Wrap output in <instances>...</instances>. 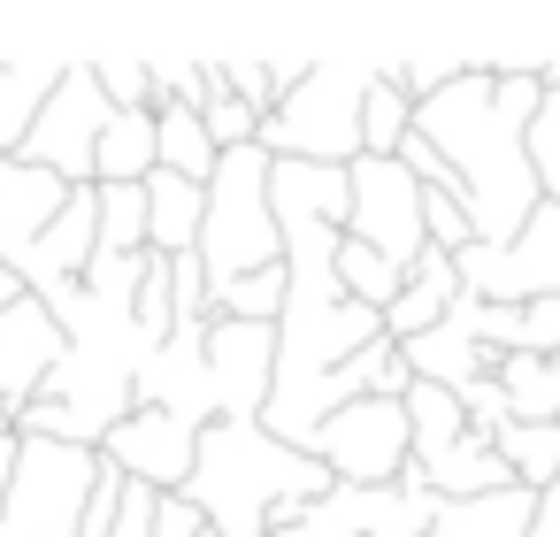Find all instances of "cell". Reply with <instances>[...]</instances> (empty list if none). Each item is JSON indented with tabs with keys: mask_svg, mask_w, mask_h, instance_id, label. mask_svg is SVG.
Instances as JSON below:
<instances>
[{
	"mask_svg": "<svg viewBox=\"0 0 560 537\" xmlns=\"http://www.w3.org/2000/svg\"><path fill=\"white\" fill-rule=\"evenodd\" d=\"M529 537H560V476L537 491V522H529Z\"/></svg>",
	"mask_w": 560,
	"mask_h": 537,
	"instance_id": "31",
	"label": "cell"
},
{
	"mask_svg": "<svg viewBox=\"0 0 560 537\" xmlns=\"http://www.w3.org/2000/svg\"><path fill=\"white\" fill-rule=\"evenodd\" d=\"M62 208H70V185H62V177L32 170V162H16V154H0V269L24 277L32 246L47 238V223H55Z\"/></svg>",
	"mask_w": 560,
	"mask_h": 537,
	"instance_id": "13",
	"label": "cell"
},
{
	"mask_svg": "<svg viewBox=\"0 0 560 537\" xmlns=\"http://www.w3.org/2000/svg\"><path fill=\"white\" fill-rule=\"evenodd\" d=\"M93 483H101V453L62 437H24L16 476L0 491V537H78Z\"/></svg>",
	"mask_w": 560,
	"mask_h": 537,
	"instance_id": "5",
	"label": "cell"
},
{
	"mask_svg": "<svg viewBox=\"0 0 560 537\" xmlns=\"http://www.w3.org/2000/svg\"><path fill=\"white\" fill-rule=\"evenodd\" d=\"M307 453L330 468V483H353V491L399 483V468L415 460V445H407V399H353V407L323 415V430L307 437Z\"/></svg>",
	"mask_w": 560,
	"mask_h": 537,
	"instance_id": "8",
	"label": "cell"
},
{
	"mask_svg": "<svg viewBox=\"0 0 560 537\" xmlns=\"http://www.w3.org/2000/svg\"><path fill=\"white\" fill-rule=\"evenodd\" d=\"M200 215H208V185H185L170 170L147 177V254H162V261L192 254L200 246Z\"/></svg>",
	"mask_w": 560,
	"mask_h": 537,
	"instance_id": "15",
	"label": "cell"
},
{
	"mask_svg": "<svg viewBox=\"0 0 560 537\" xmlns=\"http://www.w3.org/2000/svg\"><path fill=\"white\" fill-rule=\"evenodd\" d=\"M177 499L200 506V522L215 537H269V529L300 522L315 499H330V468L315 453L269 437L261 422H208Z\"/></svg>",
	"mask_w": 560,
	"mask_h": 537,
	"instance_id": "2",
	"label": "cell"
},
{
	"mask_svg": "<svg viewBox=\"0 0 560 537\" xmlns=\"http://www.w3.org/2000/svg\"><path fill=\"white\" fill-rule=\"evenodd\" d=\"M55 361H62V323L32 292L16 307H0V430H16V415L39 399Z\"/></svg>",
	"mask_w": 560,
	"mask_h": 537,
	"instance_id": "12",
	"label": "cell"
},
{
	"mask_svg": "<svg viewBox=\"0 0 560 537\" xmlns=\"http://www.w3.org/2000/svg\"><path fill=\"white\" fill-rule=\"evenodd\" d=\"M537 116H529V170H537V192L545 208H560V62H537Z\"/></svg>",
	"mask_w": 560,
	"mask_h": 537,
	"instance_id": "24",
	"label": "cell"
},
{
	"mask_svg": "<svg viewBox=\"0 0 560 537\" xmlns=\"http://www.w3.org/2000/svg\"><path fill=\"white\" fill-rule=\"evenodd\" d=\"M192 453H200V430L192 422H177V415H162V407H131L108 437H101V460L124 476V483H139V491H185V476H192Z\"/></svg>",
	"mask_w": 560,
	"mask_h": 537,
	"instance_id": "11",
	"label": "cell"
},
{
	"mask_svg": "<svg viewBox=\"0 0 560 537\" xmlns=\"http://www.w3.org/2000/svg\"><path fill=\"white\" fill-rule=\"evenodd\" d=\"M537 522V491L506 483V491H483V499H445L430 537H529Z\"/></svg>",
	"mask_w": 560,
	"mask_h": 537,
	"instance_id": "17",
	"label": "cell"
},
{
	"mask_svg": "<svg viewBox=\"0 0 560 537\" xmlns=\"http://www.w3.org/2000/svg\"><path fill=\"white\" fill-rule=\"evenodd\" d=\"M468 437V415L445 384H407V445H415V468L430 476L453 445Z\"/></svg>",
	"mask_w": 560,
	"mask_h": 537,
	"instance_id": "18",
	"label": "cell"
},
{
	"mask_svg": "<svg viewBox=\"0 0 560 537\" xmlns=\"http://www.w3.org/2000/svg\"><path fill=\"white\" fill-rule=\"evenodd\" d=\"M16 453H24V430H0V491H9V476H16Z\"/></svg>",
	"mask_w": 560,
	"mask_h": 537,
	"instance_id": "32",
	"label": "cell"
},
{
	"mask_svg": "<svg viewBox=\"0 0 560 537\" xmlns=\"http://www.w3.org/2000/svg\"><path fill=\"white\" fill-rule=\"evenodd\" d=\"M491 453L506 460V476H514L522 491H545V483L560 476V422H506V430L491 437Z\"/></svg>",
	"mask_w": 560,
	"mask_h": 537,
	"instance_id": "23",
	"label": "cell"
},
{
	"mask_svg": "<svg viewBox=\"0 0 560 537\" xmlns=\"http://www.w3.org/2000/svg\"><path fill=\"white\" fill-rule=\"evenodd\" d=\"M192 254L208 269V292L238 284V277H261V269H284V238H277V208H269V154L261 147L215 154L208 215H200V246Z\"/></svg>",
	"mask_w": 560,
	"mask_h": 537,
	"instance_id": "4",
	"label": "cell"
},
{
	"mask_svg": "<svg viewBox=\"0 0 560 537\" xmlns=\"http://www.w3.org/2000/svg\"><path fill=\"white\" fill-rule=\"evenodd\" d=\"M307 78V62H223V85L231 101H246L254 116H277V101Z\"/></svg>",
	"mask_w": 560,
	"mask_h": 537,
	"instance_id": "27",
	"label": "cell"
},
{
	"mask_svg": "<svg viewBox=\"0 0 560 537\" xmlns=\"http://www.w3.org/2000/svg\"><path fill=\"white\" fill-rule=\"evenodd\" d=\"M154 170L185 177V185H208L215 177V139L192 108H154Z\"/></svg>",
	"mask_w": 560,
	"mask_h": 537,
	"instance_id": "20",
	"label": "cell"
},
{
	"mask_svg": "<svg viewBox=\"0 0 560 537\" xmlns=\"http://www.w3.org/2000/svg\"><path fill=\"white\" fill-rule=\"evenodd\" d=\"M108 116H116V108H108V93H101L93 62H70V70H62V85L47 93V108L32 116L24 147H16V162H32V170L62 177L70 192H85V185H93V154H101Z\"/></svg>",
	"mask_w": 560,
	"mask_h": 537,
	"instance_id": "6",
	"label": "cell"
},
{
	"mask_svg": "<svg viewBox=\"0 0 560 537\" xmlns=\"http://www.w3.org/2000/svg\"><path fill=\"white\" fill-rule=\"evenodd\" d=\"M346 238L384 254L392 269H415L430 254V231H422V185L384 162V154H361L346 170Z\"/></svg>",
	"mask_w": 560,
	"mask_h": 537,
	"instance_id": "7",
	"label": "cell"
},
{
	"mask_svg": "<svg viewBox=\"0 0 560 537\" xmlns=\"http://www.w3.org/2000/svg\"><path fill=\"white\" fill-rule=\"evenodd\" d=\"M384 62H307V78L261 116L254 147L269 162H315V170H353L361 162V108Z\"/></svg>",
	"mask_w": 560,
	"mask_h": 537,
	"instance_id": "3",
	"label": "cell"
},
{
	"mask_svg": "<svg viewBox=\"0 0 560 537\" xmlns=\"http://www.w3.org/2000/svg\"><path fill=\"white\" fill-rule=\"evenodd\" d=\"M453 300H460V269H453V254H438V246H430V254L407 269L399 300L384 307V338H392V346H407V338L438 330V323L453 315Z\"/></svg>",
	"mask_w": 560,
	"mask_h": 537,
	"instance_id": "14",
	"label": "cell"
},
{
	"mask_svg": "<svg viewBox=\"0 0 560 537\" xmlns=\"http://www.w3.org/2000/svg\"><path fill=\"white\" fill-rule=\"evenodd\" d=\"M384 499H392V483H384V491L330 483V499H315L300 522H284V529H269V537H369V522L384 514Z\"/></svg>",
	"mask_w": 560,
	"mask_h": 537,
	"instance_id": "21",
	"label": "cell"
},
{
	"mask_svg": "<svg viewBox=\"0 0 560 537\" xmlns=\"http://www.w3.org/2000/svg\"><path fill=\"white\" fill-rule=\"evenodd\" d=\"M537 101H545L537 62H468L438 101L415 108V139H430V154L453 170L476 246H506L545 208L537 170H529Z\"/></svg>",
	"mask_w": 560,
	"mask_h": 537,
	"instance_id": "1",
	"label": "cell"
},
{
	"mask_svg": "<svg viewBox=\"0 0 560 537\" xmlns=\"http://www.w3.org/2000/svg\"><path fill=\"white\" fill-rule=\"evenodd\" d=\"M147 177H154V116H108L93 185H147Z\"/></svg>",
	"mask_w": 560,
	"mask_h": 537,
	"instance_id": "22",
	"label": "cell"
},
{
	"mask_svg": "<svg viewBox=\"0 0 560 537\" xmlns=\"http://www.w3.org/2000/svg\"><path fill=\"white\" fill-rule=\"evenodd\" d=\"M407 131H415V108L376 78V85H369V108H361V154H384V162H392Z\"/></svg>",
	"mask_w": 560,
	"mask_h": 537,
	"instance_id": "28",
	"label": "cell"
},
{
	"mask_svg": "<svg viewBox=\"0 0 560 537\" xmlns=\"http://www.w3.org/2000/svg\"><path fill=\"white\" fill-rule=\"evenodd\" d=\"M277 376V323H208V407L215 422H261Z\"/></svg>",
	"mask_w": 560,
	"mask_h": 537,
	"instance_id": "10",
	"label": "cell"
},
{
	"mask_svg": "<svg viewBox=\"0 0 560 537\" xmlns=\"http://www.w3.org/2000/svg\"><path fill=\"white\" fill-rule=\"evenodd\" d=\"M101 192V246L93 254H147V185H93Z\"/></svg>",
	"mask_w": 560,
	"mask_h": 537,
	"instance_id": "26",
	"label": "cell"
},
{
	"mask_svg": "<svg viewBox=\"0 0 560 537\" xmlns=\"http://www.w3.org/2000/svg\"><path fill=\"white\" fill-rule=\"evenodd\" d=\"M514 422H560V353H506L491 369Z\"/></svg>",
	"mask_w": 560,
	"mask_h": 537,
	"instance_id": "19",
	"label": "cell"
},
{
	"mask_svg": "<svg viewBox=\"0 0 560 537\" xmlns=\"http://www.w3.org/2000/svg\"><path fill=\"white\" fill-rule=\"evenodd\" d=\"M154 537H215V529L200 522V506H185V499L170 491V499H154Z\"/></svg>",
	"mask_w": 560,
	"mask_h": 537,
	"instance_id": "30",
	"label": "cell"
},
{
	"mask_svg": "<svg viewBox=\"0 0 560 537\" xmlns=\"http://www.w3.org/2000/svg\"><path fill=\"white\" fill-rule=\"evenodd\" d=\"M460 292L491 300V307H529V300H560V208H537L506 246H468L453 254Z\"/></svg>",
	"mask_w": 560,
	"mask_h": 537,
	"instance_id": "9",
	"label": "cell"
},
{
	"mask_svg": "<svg viewBox=\"0 0 560 537\" xmlns=\"http://www.w3.org/2000/svg\"><path fill=\"white\" fill-rule=\"evenodd\" d=\"M62 55H0V154H16L32 116L47 108V93L62 85Z\"/></svg>",
	"mask_w": 560,
	"mask_h": 537,
	"instance_id": "16",
	"label": "cell"
},
{
	"mask_svg": "<svg viewBox=\"0 0 560 537\" xmlns=\"http://www.w3.org/2000/svg\"><path fill=\"white\" fill-rule=\"evenodd\" d=\"M16 300H24V277H16V269H0V307H16Z\"/></svg>",
	"mask_w": 560,
	"mask_h": 537,
	"instance_id": "33",
	"label": "cell"
},
{
	"mask_svg": "<svg viewBox=\"0 0 560 537\" xmlns=\"http://www.w3.org/2000/svg\"><path fill=\"white\" fill-rule=\"evenodd\" d=\"M215 78H223V62H215ZM200 124H208V139H215V154L254 147V131H261V116H254L246 101H231V85H215V101L200 108Z\"/></svg>",
	"mask_w": 560,
	"mask_h": 537,
	"instance_id": "29",
	"label": "cell"
},
{
	"mask_svg": "<svg viewBox=\"0 0 560 537\" xmlns=\"http://www.w3.org/2000/svg\"><path fill=\"white\" fill-rule=\"evenodd\" d=\"M338 284H346V300H353V307H369V315H384V307L399 300V284H407V269H392L384 254H369V246H353V238H338Z\"/></svg>",
	"mask_w": 560,
	"mask_h": 537,
	"instance_id": "25",
	"label": "cell"
}]
</instances>
